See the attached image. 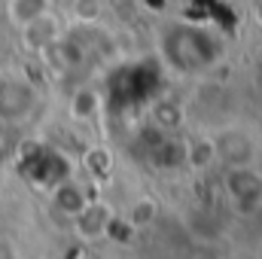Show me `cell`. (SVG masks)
I'll use <instances>...</instances> for the list:
<instances>
[{
	"instance_id": "9c48e42d",
	"label": "cell",
	"mask_w": 262,
	"mask_h": 259,
	"mask_svg": "<svg viewBox=\"0 0 262 259\" xmlns=\"http://www.w3.org/2000/svg\"><path fill=\"white\" fill-rule=\"evenodd\" d=\"M15 149H18V134H15V125L0 122V168H6V165L15 159Z\"/></svg>"
},
{
	"instance_id": "30bf717a",
	"label": "cell",
	"mask_w": 262,
	"mask_h": 259,
	"mask_svg": "<svg viewBox=\"0 0 262 259\" xmlns=\"http://www.w3.org/2000/svg\"><path fill=\"white\" fill-rule=\"evenodd\" d=\"M73 15L79 21H95V18H101V3L98 0H76L73 3Z\"/></svg>"
},
{
	"instance_id": "ba28073f",
	"label": "cell",
	"mask_w": 262,
	"mask_h": 259,
	"mask_svg": "<svg viewBox=\"0 0 262 259\" xmlns=\"http://www.w3.org/2000/svg\"><path fill=\"white\" fill-rule=\"evenodd\" d=\"M52 12V0H6V18L18 31Z\"/></svg>"
},
{
	"instance_id": "52a82bcc",
	"label": "cell",
	"mask_w": 262,
	"mask_h": 259,
	"mask_svg": "<svg viewBox=\"0 0 262 259\" xmlns=\"http://www.w3.org/2000/svg\"><path fill=\"white\" fill-rule=\"evenodd\" d=\"M49 192H52V207H55V213L67 217L70 223H73V220L82 213V207L89 204L85 192H82L76 183H70V180H61V183H58V186H52Z\"/></svg>"
},
{
	"instance_id": "5b68a950",
	"label": "cell",
	"mask_w": 262,
	"mask_h": 259,
	"mask_svg": "<svg viewBox=\"0 0 262 259\" xmlns=\"http://www.w3.org/2000/svg\"><path fill=\"white\" fill-rule=\"evenodd\" d=\"M21 37H25V46H28V49H34V52H49V49L58 46V40H61V25H58L55 15L49 12V15L37 18L34 25L21 28Z\"/></svg>"
},
{
	"instance_id": "7a4b0ae2",
	"label": "cell",
	"mask_w": 262,
	"mask_h": 259,
	"mask_svg": "<svg viewBox=\"0 0 262 259\" xmlns=\"http://www.w3.org/2000/svg\"><path fill=\"white\" fill-rule=\"evenodd\" d=\"M37 110V89L18 70H0V122L21 125Z\"/></svg>"
},
{
	"instance_id": "277c9868",
	"label": "cell",
	"mask_w": 262,
	"mask_h": 259,
	"mask_svg": "<svg viewBox=\"0 0 262 259\" xmlns=\"http://www.w3.org/2000/svg\"><path fill=\"white\" fill-rule=\"evenodd\" d=\"M210 153L226 168H250L253 165V156H256V146H253V140L244 131L226 128L223 134H216L210 140Z\"/></svg>"
},
{
	"instance_id": "8fae6325",
	"label": "cell",
	"mask_w": 262,
	"mask_h": 259,
	"mask_svg": "<svg viewBox=\"0 0 262 259\" xmlns=\"http://www.w3.org/2000/svg\"><path fill=\"white\" fill-rule=\"evenodd\" d=\"M0 259H12V247H9L3 238H0Z\"/></svg>"
},
{
	"instance_id": "3957f363",
	"label": "cell",
	"mask_w": 262,
	"mask_h": 259,
	"mask_svg": "<svg viewBox=\"0 0 262 259\" xmlns=\"http://www.w3.org/2000/svg\"><path fill=\"white\" fill-rule=\"evenodd\" d=\"M226 201L241 210V213H253L256 207H262V174L250 168H226Z\"/></svg>"
},
{
	"instance_id": "8992f818",
	"label": "cell",
	"mask_w": 262,
	"mask_h": 259,
	"mask_svg": "<svg viewBox=\"0 0 262 259\" xmlns=\"http://www.w3.org/2000/svg\"><path fill=\"white\" fill-rule=\"evenodd\" d=\"M73 226H76V232H79L85 241H98V238H104L107 229H110V210H107L101 201H89V204L82 207V213L73 220Z\"/></svg>"
},
{
	"instance_id": "6da1fadb",
	"label": "cell",
	"mask_w": 262,
	"mask_h": 259,
	"mask_svg": "<svg viewBox=\"0 0 262 259\" xmlns=\"http://www.w3.org/2000/svg\"><path fill=\"white\" fill-rule=\"evenodd\" d=\"M162 55L165 61L180 73H201L220 58V43L192 25H174L162 37Z\"/></svg>"
}]
</instances>
